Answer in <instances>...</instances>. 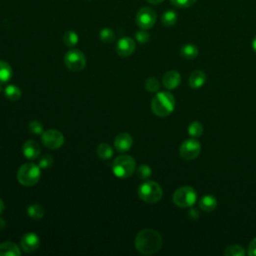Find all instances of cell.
I'll return each mask as SVG.
<instances>
[{
  "instance_id": "1",
  "label": "cell",
  "mask_w": 256,
  "mask_h": 256,
  "mask_svg": "<svg viewBox=\"0 0 256 256\" xmlns=\"http://www.w3.org/2000/svg\"><path fill=\"white\" fill-rule=\"evenodd\" d=\"M162 247L161 235L153 229H143L135 238V248L144 255L155 254Z\"/></svg>"
},
{
  "instance_id": "2",
  "label": "cell",
  "mask_w": 256,
  "mask_h": 256,
  "mask_svg": "<svg viewBox=\"0 0 256 256\" xmlns=\"http://www.w3.org/2000/svg\"><path fill=\"white\" fill-rule=\"evenodd\" d=\"M175 108V98L168 91L158 92L151 101L152 112L159 117L171 114Z\"/></svg>"
},
{
  "instance_id": "3",
  "label": "cell",
  "mask_w": 256,
  "mask_h": 256,
  "mask_svg": "<svg viewBox=\"0 0 256 256\" xmlns=\"http://www.w3.org/2000/svg\"><path fill=\"white\" fill-rule=\"evenodd\" d=\"M41 168L34 163H25L17 171L18 182L26 187L34 186L38 183L41 176Z\"/></svg>"
},
{
  "instance_id": "4",
  "label": "cell",
  "mask_w": 256,
  "mask_h": 256,
  "mask_svg": "<svg viewBox=\"0 0 256 256\" xmlns=\"http://www.w3.org/2000/svg\"><path fill=\"white\" fill-rule=\"evenodd\" d=\"M136 168L135 159L130 155H120L112 163L113 174L121 179L130 177Z\"/></svg>"
},
{
  "instance_id": "5",
  "label": "cell",
  "mask_w": 256,
  "mask_h": 256,
  "mask_svg": "<svg viewBox=\"0 0 256 256\" xmlns=\"http://www.w3.org/2000/svg\"><path fill=\"white\" fill-rule=\"evenodd\" d=\"M161 186L155 181H146L138 188V196L147 203H156L162 198Z\"/></svg>"
},
{
  "instance_id": "6",
  "label": "cell",
  "mask_w": 256,
  "mask_h": 256,
  "mask_svg": "<svg viewBox=\"0 0 256 256\" xmlns=\"http://www.w3.org/2000/svg\"><path fill=\"white\" fill-rule=\"evenodd\" d=\"M172 199L176 206L186 208L191 207L196 202L197 194L194 188L190 186H182L174 192Z\"/></svg>"
},
{
  "instance_id": "7",
  "label": "cell",
  "mask_w": 256,
  "mask_h": 256,
  "mask_svg": "<svg viewBox=\"0 0 256 256\" xmlns=\"http://www.w3.org/2000/svg\"><path fill=\"white\" fill-rule=\"evenodd\" d=\"M64 63L69 70L78 72L86 66V58L80 50L71 49L65 54Z\"/></svg>"
},
{
  "instance_id": "8",
  "label": "cell",
  "mask_w": 256,
  "mask_h": 256,
  "mask_svg": "<svg viewBox=\"0 0 256 256\" xmlns=\"http://www.w3.org/2000/svg\"><path fill=\"white\" fill-rule=\"evenodd\" d=\"M200 151H201V145L199 141L194 139L193 137L185 140L181 144L180 148H179L180 156L185 160H194L200 154Z\"/></svg>"
},
{
  "instance_id": "9",
  "label": "cell",
  "mask_w": 256,
  "mask_h": 256,
  "mask_svg": "<svg viewBox=\"0 0 256 256\" xmlns=\"http://www.w3.org/2000/svg\"><path fill=\"white\" fill-rule=\"evenodd\" d=\"M156 18L157 15L154 10L150 7H143L137 12L136 22L141 29L147 30L154 26Z\"/></svg>"
},
{
  "instance_id": "10",
  "label": "cell",
  "mask_w": 256,
  "mask_h": 256,
  "mask_svg": "<svg viewBox=\"0 0 256 256\" xmlns=\"http://www.w3.org/2000/svg\"><path fill=\"white\" fill-rule=\"evenodd\" d=\"M41 141L49 149H57L63 145L64 136L56 129H48L42 133Z\"/></svg>"
},
{
  "instance_id": "11",
  "label": "cell",
  "mask_w": 256,
  "mask_h": 256,
  "mask_svg": "<svg viewBox=\"0 0 256 256\" xmlns=\"http://www.w3.org/2000/svg\"><path fill=\"white\" fill-rule=\"evenodd\" d=\"M20 245L25 253H32L39 248L40 239L35 233L27 232L21 237Z\"/></svg>"
},
{
  "instance_id": "12",
  "label": "cell",
  "mask_w": 256,
  "mask_h": 256,
  "mask_svg": "<svg viewBox=\"0 0 256 256\" xmlns=\"http://www.w3.org/2000/svg\"><path fill=\"white\" fill-rule=\"evenodd\" d=\"M136 48L135 41L130 37H122L116 44V52L121 57L131 55Z\"/></svg>"
},
{
  "instance_id": "13",
  "label": "cell",
  "mask_w": 256,
  "mask_h": 256,
  "mask_svg": "<svg viewBox=\"0 0 256 256\" xmlns=\"http://www.w3.org/2000/svg\"><path fill=\"white\" fill-rule=\"evenodd\" d=\"M181 82V76L176 70L167 71L162 77V83L168 90L175 89Z\"/></svg>"
},
{
  "instance_id": "14",
  "label": "cell",
  "mask_w": 256,
  "mask_h": 256,
  "mask_svg": "<svg viewBox=\"0 0 256 256\" xmlns=\"http://www.w3.org/2000/svg\"><path fill=\"white\" fill-rule=\"evenodd\" d=\"M133 139L130 134L128 133H120L114 139V146L119 152H126L132 147Z\"/></svg>"
},
{
  "instance_id": "15",
  "label": "cell",
  "mask_w": 256,
  "mask_h": 256,
  "mask_svg": "<svg viewBox=\"0 0 256 256\" xmlns=\"http://www.w3.org/2000/svg\"><path fill=\"white\" fill-rule=\"evenodd\" d=\"M24 156L27 159H36L41 152L39 144L34 140H27L22 146Z\"/></svg>"
},
{
  "instance_id": "16",
  "label": "cell",
  "mask_w": 256,
  "mask_h": 256,
  "mask_svg": "<svg viewBox=\"0 0 256 256\" xmlns=\"http://www.w3.org/2000/svg\"><path fill=\"white\" fill-rule=\"evenodd\" d=\"M206 81V74L201 70H196L192 72L189 77V86L192 89H198Z\"/></svg>"
},
{
  "instance_id": "17",
  "label": "cell",
  "mask_w": 256,
  "mask_h": 256,
  "mask_svg": "<svg viewBox=\"0 0 256 256\" xmlns=\"http://www.w3.org/2000/svg\"><path fill=\"white\" fill-rule=\"evenodd\" d=\"M199 207L205 212H211L217 207V200L212 195H204L199 201Z\"/></svg>"
},
{
  "instance_id": "18",
  "label": "cell",
  "mask_w": 256,
  "mask_h": 256,
  "mask_svg": "<svg viewBox=\"0 0 256 256\" xmlns=\"http://www.w3.org/2000/svg\"><path fill=\"white\" fill-rule=\"evenodd\" d=\"M21 254L19 247L10 241L0 244V256H19Z\"/></svg>"
},
{
  "instance_id": "19",
  "label": "cell",
  "mask_w": 256,
  "mask_h": 256,
  "mask_svg": "<svg viewBox=\"0 0 256 256\" xmlns=\"http://www.w3.org/2000/svg\"><path fill=\"white\" fill-rule=\"evenodd\" d=\"M198 53H199V51H198L197 46L194 44H191V43L183 45L180 49L181 56L187 60H192V59L196 58Z\"/></svg>"
},
{
  "instance_id": "20",
  "label": "cell",
  "mask_w": 256,
  "mask_h": 256,
  "mask_svg": "<svg viewBox=\"0 0 256 256\" xmlns=\"http://www.w3.org/2000/svg\"><path fill=\"white\" fill-rule=\"evenodd\" d=\"M12 77V68L6 61L0 60V83H6Z\"/></svg>"
},
{
  "instance_id": "21",
  "label": "cell",
  "mask_w": 256,
  "mask_h": 256,
  "mask_svg": "<svg viewBox=\"0 0 256 256\" xmlns=\"http://www.w3.org/2000/svg\"><path fill=\"white\" fill-rule=\"evenodd\" d=\"M97 155L102 160L110 159L113 156V149L107 143H100L97 146Z\"/></svg>"
},
{
  "instance_id": "22",
  "label": "cell",
  "mask_w": 256,
  "mask_h": 256,
  "mask_svg": "<svg viewBox=\"0 0 256 256\" xmlns=\"http://www.w3.org/2000/svg\"><path fill=\"white\" fill-rule=\"evenodd\" d=\"M27 214L32 219H41L45 214V210L40 204L35 203L27 207Z\"/></svg>"
},
{
  "instance_id": "23",
  "label": "cell",
  "mask_w": 256,
  "mask_h": 256,
  "mask_svg": "<svg viewBox=\"0 0 256 256\" xmlns=\"http://www.w3.org/2000/svg\"><path fill=\"white\" fill-rule=\"evenodd\" d=\"M177 13L174 10H167L162 14L161 22L166 27H171L177 22Z\"/></svg>"
},
{
  "instance_id": "24",
  "label": "cell",
  "mask_w": 256,
  "mask_h": 256,
  "mask_svg": "<svg viewBox=\"0 0 256 256\" xmlns=\"http://www.w3.org/2000/svg\"><path fill=\"white\" fill-rule=\"evenodd\" d=\"M21 90L18 86L16 85H8L5 89H4V95L7 99L11 100V101H17L18 99H20L21 97Z\"/></svg>"
},
{
  "instance_id": "25",
  "label": "cell",
  "mask_w": 256,
  "mask_h": 256,
  "mask_svg": "<svg viewBox=\"0 0 256 256\" xmlns=\"http://www.w3.org/2000/svg\"><path fill=\"white\" fill-rule=\"evenodd\" d=\"M78 40H79V38H78L77 33L72 30L66 31L63 35V42L68 47H74L76 44L78 43Z\"/></svg>"
},
{
  "instance_id": "26",
  "label": "cell",
  "mask_w": 256,
  "mask_h": 256,
  "mask_svg": "<svg viewBox=\"0 0 256 256\" xmlns=\"http://www.w3.org/2000/svg\"><path fill=\"white\" fill-rule=\"evenodd\" d=\"M202 133H203V126L200 122L194 121V122L190 123V125L188 127V134L191 137L198 138L202 135Z\"/></svg>"
},
{
  "instance_id": "27",
  "label": "cell",
  "mask_w": 256,
  "mask_h": 256,
  "mask_svg": "<svg viewBox=\"0 0 256 256\" xmlns=\"http://www.w3.org/2000/svg\"><path fill=\"white\" fill-rule=\"evenodd\" d=\"M99 38L104 43H112L115 40V33L111 28H103L99 32Z\"/></svg>"
},
{
  "instance_id": "28",
  "label": "cell",
  "mask_w": 256,
  "mask_h": 256,
  "mask_svg": "<svg viewBox=\"0 0 256 256\" xmlns=\"http://www.w3.org/2000/svg\"><path fill=\"white\" fill-rule=\"evenodd\" d=\"M245 250L242 246L240 245H230L228 246L225 251H224V255L225 256H244L245 255Z\"/></svg>"
},
{
  "instance_id": "29",
  "label": "cell",
  "mask_w": 256,
  "mask_h": 256,
  "mask_svg": "<svg viewBox=\"0 0 256 256\" xmlns=\"http://www.w3.org/2000/svg\"><path fill=\"white\" fill-rule=\"evenodd\" d=\"M145 88L149 92H156L160 88V83L156 78L150 77L145 82Z\"/></svg>"
},
{
  "instance_id": "30",
  "label": "cell",
  "mask_w": 256,
  "mask_h": 256,
  "mask_svg": "<svg viewBox=\"0 0 256 256\" xmlns=\"http://www.w3.org/2000/svg\"><path fill=\"white\" fill-rule=\"evenodd\" d=\"M136 172H137V176L140 179H147L148 177H150V175L152 173V170H151L150 166H148L146 164H142V165H140L137 168Z\"/></svg>"
},
{
  "instance_id": "31",
  "label": "cell",
  "mask_w": 256,
  "mask_h": 256,
  "mask_svg": "<svg viewBox=\"0 0 256 256\" xmlns=\"http://www.w3.org/2000/svg\"><path fill=\"white\" fill-rule=\"evenodd\" d=\"M197 0H170V2L179 8H187L195 4Z\"/></svg>"
},
{
  "instance_id": "32",
  "label": "cell",
  "mask_w": 256,
  "mask_h": 256,
  "mask_svg": "<svg viewBox=\"0 0 256 256\" xmlns=\"http://www.w3.org/2000/svg\"><path fill=\"white\" fill-rule=\"evenodd\" d=\"M29 130L33 133V134H42L43 133V126L42 124L37 121V120H32L29 125Z\"/></svg>"
},
{
  "instance_id": "33",
  "label": "cell",
  "mask_w": 256,
  "mask_h": 256,
  "mask_svg": "<svg viewBox=\"0 0 256 256\" xmlns=\"http://www.w3.org/2000/svg\"><path fill=\"white\" fill-rule=\"evenodd\" d=\"M53 164V157L50 155H44L40 158L39 162H38V166L41 169H47L49 168L51 165Z\"/></svg>"
},
{
  "instance_id": "34",
  "label": "cell",
  "mask_w": 256,
  "mask_h": 256,
  "mask_svg": "<svg viewBox=\"0 0 256 256\" xmlns=\"http://www.w3.org/2000/svg\"><path fill=\"white\" fill-rule=\"evenodd\" d=\"M135 38H136V40H137L139 43L144 44V43L148 42V40H149V34H148L144 29H142V30L138 31V32L135 34Z\"/></svg>"
},
{
  "instance_id": "35",
  "label": "cell",
  "mask_w": 256,
  "mask_h": 256,
  "mask_svg": "<svg viewBox=\"0 0 256 256\" xmlns=\"http://www.w3.org/2000/svg\"><path fill=\"white\" fill-rule=\"evenodd\" d=\"M248 255L256 256V238H254L248 246Z\"/></svg>"
},
{
  "instance_id": "36",
  "label": "cell",
  "mask_w": 256,
  "mask_h": 256,
  "mask_svg": "<svg viewBox=\"0 0 256 256\" xmlns=\"http://www.w3.org/2000/svg\"><path fill=\"white\" fill-rule=\"evenodd\" d=\"M4 208H5L4 202H3V200L1 198H0V214H1L4 211Z\"/></svg>"
},
{
  "instance_id": "37",
  "label": "cell",
  "mask_w": 256,
  "mask_h": 256,
  "mask_svg": "<svg viewBox=\"0 0 256 256\" xmlns=\"http://www.w3.org/2000/svg\"><path fill=\"white\" fill-rule=\"evenodd\" d=\"M147 1L149 3H151V4H159V3L163 2L164 0H147Z\"/></svg>"
},
{
  "instance_id": "38",
  "label": "cell",
  "mask_w": 256,
  "mask_h": 256,
  "mask_svg": "<svg viewBox=\"0 0 256 256\" xmlns=\"http://www.w3.org/2000/svg\"><path fill=\"white\" fill-rule=\"evenodd\" d=\"M4 227H5V221L1 217H0V229H2Z\"/></svg>"
},
{
  "instance_id": "39",
  "label": "cell",
  "mask_w": 256,
  "mask_h": 256,
  "mask_svg": "<svg viewBox=\"0 0 256 256\" xmlns=\"http://www.w3.org/2000/svg\"><path fill=\"white\" fill-rule=\"evenodd\" d=\"M252 48L254 50V52H256V36L254 37V39L252 41Z\"/></svg>"
},
{
  "instance_id": "40",
  "label": "cell",
  "mask_w": 256,
  "mask_h": 256,
  "mask_svg": "<svg viewBox=\"0 0 256 256\" xmlns=\"http://www.w3.org/2000/svg\"><path fill=\"white\" fill-rule=\"evenodd\" d=\"M1 84H2V83H0V92H1V90H2V87H1Z\"/></svg>"
}]
</instances>
